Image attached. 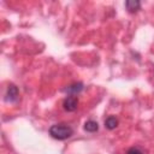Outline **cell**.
<instances>
[{"label": "cell", "instance_id": "obj_6", "mask_svg": "<svg viewBox=\"0 0 154 154\" xmlns=\"http://www.w3.org/2000/svg\"><path fill=\"white\" fill-rule=\"evenodd\" d=\"M84 130L88 132H96L99 130V124L95 120H87L84 124Z\"/></svg>", "mask_w": 154, "mask_h": 154}, {"label": "cell", "instance_id": "obj_5", "mask_svg": "<svg viewBox=\"0 0 154 154\" xmlns=\"http://www.w3.org/2000/svg\"><path fill=\"white\" fill-rule=\"evenodd\" d=\"M125 7H126V10H128L129 12L134 13V12H136V11L140 10L141 2L137 1V0H136V1H135V0H128V1H125Z\"/></svg>", "mask_w": 154, "mask_h": 154}, {"label": "cell", "instance_id": "obj_7", "mask_svg": "<svg viewBox=\"0 0 154 154\" xmlns=\"http://www.w3.org/2000/svg\"><path fill=\"white\" fill-rule=\"evenodd\" d=\"M105 126H106L108 130H113V129H116V128L118 126V119H117L116 117H113V116L107 117L106 120H105Z\"/></svg>", "mask_w": 154, "mask_h": 154}, {"label": "cell", "instance_id": "obj_1", "mask_svg": "<svg viewBox=\"0 0 154 154\" xmlns=\"http://www.w3.org/2000/svg\"><path fill=\"white\" fill-rule=\"evenodd\" d=\"M49 135L55 140L64 141L73 135V129L67 124L59 123V124H54L49 128Z\"/></svg>", "mask_w": 154, "mask_h": 154}, {"label": "cell", "instance_id": "obj_2", "mask_svg": "<svg viewBox=\"0 0 154 154\" xmlns=\"http://www.w3.org/2000/svg\"><path fill=\"white\" fill-rule=\"evenodd\" d=\"M19 96V91H18V88L14 85V84H10L8 88H7V93H6V97L5 100L7 102H16L17 99Z\"/></svg>", "mask_w": 154, "mask_h": 154}, {"label": "cell", "instance_id": "obj_3", "mask_svg": "<svg viewBox=\"0 0 154 154\" xmlns=\"http://www.w3.org/2000/svg\"><path fill=\"white\" fill-rule=\"evenodd\" d=\"M77 105H78V100L76 96H67L63 102V107L67 112H73L77 108Z\"/></svg>", "mask_w": 154, "mask_h": 154}, {"label": "cell", "instance_id": "obj_8", "mask_svg": "<svg viewBox=\"0 0 154 154\" xmlns=\"http://www.w3.org/2000/svg\"><path fill=\"white\" fill-rule=\"evenodd\" d=\"M126 154H144V152L140 147H131L128 149Z\"/></svg>", "mask_w": 154, "mask_h": 154}, {"label": "cell", "instance_id": "obj_4", "mask_svg": "<svg viewBox=\"0 0 154 154\" xmlns=\"http://www.w3.org/2000/svg\"><path fill=\"white\" fill-rule=\"evenodd\" d=\"M82 90H83V83H81V82L72 83V84L67 85V88H65V91L69 94H72V95H76L78 93H81Z\"/></svg>", "mask_w": 154, "mask_h": 154}]
</instances>
